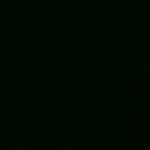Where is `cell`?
Segmentation results:
<instances>
[]
</instances>
